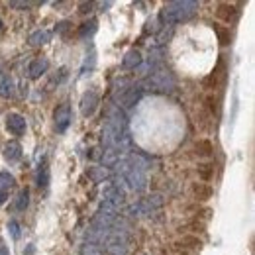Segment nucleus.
I'll return each instance as SVG.
<instances>
[{
  "instance_id": "1",
  "label": "nucleus",
  "mask_w": 255,
  "mask_h": 255,
  "mask_svg": "<svg viewBox=\"0 0 255 255\" xmlns=\"http://www.w3.org/2000/svg\"><path fill=\"white\" fill-rule=\"evenodd\" d=\"M196 10V4L194 2H173L165 8V18L167 22H185L187 18H191Z\"/></svg>"
},
{
  "instance_id": "2",
  "label": "nucleus",
  "mask_w": 255,
  "mask_h": 255,
  "mask_svg": "<svg viewBox=\"0 0 255 255\" xmlns=\"http://www.w3.org/2000/svg\"><path fill=\"white\" fill-rule=\"evenodd\" d=\"M6 128H8L10 133L22 135V133L26 131V120H24L20 114H10V116L6 118Z\"/></svg>"
},
{
  "instance_id": "3",
  "label": "nucleus",
  "mask_w": 255,
  "mask_h": 255,
  "mask_svg": "<svg viewBox=\"0 0 255 255\" xmlns=\"http://www.w3.org/2000/svg\"><path fill=\"white\" fill-rule=\"evenodd\" d=\"M55 126H57V131H65L69 126V106L67 104H61L55 110Z\"/></svg>"
},
{
  "instance_id": "4",
  "label": "nucleus",
  "mask_w": 255,
  "mask_h": 255,
  "mask_svg": "<svg viewBox=\"0 0 255 255\" xmlns=\"http://www.w3.org/2000/svg\"><path fill=\"white\" fill-rule=\"evenodd\" d=\"M236 16H238L236 6H230V4H220V6H218V18L224 20V22H228V24H230Z\"/></svg>"
},
{
  "instance_id": "5",
  "label": "nucleus",
  "mask_w": 255,
  "mask_h": 255,
  "mask_svg": "<svg viewBox=\"0 0 255 255\" xmlns=\"http://www.w3.org/2000/svg\"><path fill=\"white\" fill-rule=\"evenodd\" d=\"M20 155H22V147H20V143L10 141V143L6 145V149H4V157H6L8 161H18L20 159Z\"/></svg>"
},
{
  "instance_id": "6",
  "label": "nucleus",
  "mask_w": 255,
  "mask_h": 255,
  "mask_svg": "<svg viewBox=\"0 0 255 255\" xmlns=\"http://www.w3.org/2000/svg\"><path fill=\"white\" fill-rule=\"evenodd\" d=\"M49 39H51V32H47V30H37V32H33L32 35H30V43H32V45L49 43Z\"/></svg>"
},
{
  "instance_id": "7",
  "label": "nucleus",
  "mask_w": 255,
  "mask_h": 255,
  "mask_svg": "<svg viewBox=\"0 0 255 255\" xmlns=\"http://www.w3.org/2000/svg\"><path fill=\"white\" fill-rule=\"evenodd\" d=\"M47 67H49V63H47L45 59H35V61H32V65H30V77L37 79L39 75H43V73L47 71Z\"/></svg>"
},
{
  "instance_id": "8",
  "label": "nucleus",
  "mask_w": 255,
  "mask_h": 255,
  "mask_svg": "<svg viewBox=\"0 0 255 255\" xmlns=\"http://www.w3.org/2000/svg\"><path fill=\"white\" fill-rule=\"evenodd\" d=\"M96 100H98V98H96V95H91V100L85 96V100H83V104H81V106H83L81 110H83V114H85V116H91V114L95 112Z\"/></svg>"
},
{
  "instance_id": "9",
  "label": "nucleus",
  "mask_w": 255,
  "mask_h": 255,
  "mask_svg": "<svg viewBox=\"0 0 255 255\" xmlns=\"http://www.w3.org/2000/svg\"><path fill=\"white\" fill-rule=\"evenodd\" d=\"M14 185H16V181L10 173H0V192H4L6 189H12Z\"/></svg>"
},
{
  "instance_id": "10",
  "label": "nucleus",
  "mask_w": 255,
  "mask_h": 255,
  "mask_svg": "<svg viewBox=\"0 0 255 255\" xmlns=\"http://www.w3.org/2000/svg\"><path fill=\"white\" fill-rule=\"evenodd\" d=\"M139 59H141V55H139V51H129L126 55V59H124V67L126 69H131V67H135V65L139 63Z\"/></svg>"
},
{
  "instance_id": "11",
  "label": "nucleus",
  "mask_w": 255,
  "mask_h": 255,
  "mask_svg": "<svg viewBox=\"0 0 255 255\" xmlns=\"http://www.w3.org/2000/svg\"><path fill=\"white\" fill-rule=\"evenodd\" d=\"M196 151H198V155H210L214 151V147H212V143L208 139H202V141L196 143Z\"/></svg>"
},
{
  "instance_id": "12",
  "label": "nucleus",
  "mask_w": 255,
  "mask_h": 255,
  "mask_svg": "<svg viewBox=\"0 0 255 255\" xmlns=\"http://www.w3.org/2000/svg\"><path fill=\"white\" fill-rule=\"evenodd\" d=\"M198 175L202 181H210L214 177V165H200L198 167Z\"/></svg>"
},
{
  "instance_id": "13",
  "label": "nucleus",
  "mask_w": 255,
  "mask_h": 255,
  "mask_svg": "<svg viewBox=\"0 0 255 255\" xmlns=\"http://www.w3.org/2000/svg\"><path fill=\"white\" fill-rule=\"evenodd\" d=\"M28 198H30V194H28V191H22L20 194H18V198H16L18 202L14 204V208H16V210H24V208L28 206Z\"/></svg>"
},
{
  "instance_id": "14",
  "label": "nucleus",
  "mask_w": 255,
  "mask_h": 255,
  "mask_svg": "<svg viewBox=\"0 0 255 255\" xmlns=\"http://www.w3.org/2000/svg\"><path fill=\"white\" fill-rule=\"evenodd\" d=\"M0 95L4 96V98H8V96L12 95V83H10V79H2V85H0Z\"/></svg>"
},
{
  "instance_id": "15",
  "label": "nucleus",
  "mask_w": 255,
  "mask_h": 255,
  "mask_svg": "<svg viewBox=\"0 0 255 255\" xmlns=\"http://www.w3.org/2000/svg\"><path fill=\"white\" fill-rule=\"evenodd\" d=\"M214 30L218 33L222 45H228V43H230V30H222V26H214Z\"/></svg>"
},
{
  "instance_id": "16",
  "label": "nucleus",
  "mask_w": 255,
  "mask_h": 255,
  "mask_svg": "<svg viewBox=\"0 0 255 255\" xmlns=\"http://www.w3.org/2000/svg\"><path fill=\"white\" fill-rule=\"evenodd\" d=\"M47 167H41V171H39V179H37V183H39V187H45L47 185Z\"/></svg>"
},
{
  "instance_id": "17",
  "label": "nucleus",
  "mask_w": 255,
  "mask_h": 255,
  "mask_svg": "<svg viewBox=\"0 0 255 255\" xmlns=\"http://www.w3.org/2000/svg\"><path fill=\"white\" fill-rule=\"evenodd\" d=\"M194 192H196L198 196H202V198H204V196H210V194H212V191H210V189H206V187H202V185L194 187Z\"/></svg>"
},
{
  "instance_id": "18",
  "label": "nucleus",
  "mask_w": 255,
  "mask_h": 255,
  "mask_svg": "<svg viewBox=\"0 0 255 255\" xmlns=\"http://www.w3.org/2000/svg\"><path fill=\"white\" fill-rule=\"evenodd\" d=\"M10 230H12V236H14V238L20 236V226H18L16 222H10Z\"/></svg>"
},
{
  "instance_id": "19",
  "label": "nucleus",
  "mask_w": 255,
  "mask_h": 255,
  "mask_svg": "<svg viewBox=\"0 0 255 255\" xmlns=\"http://www.w3.org/2000/svg\"><path fill=\"white\" fill-rule=\"evenodd\" d=\"M208 104H218V102H214L212 98H208ZM210 110H212V112H216V110H218V106H210Z\"/></svg>"
},
{
  "instance_id": "20",
  "label": "nucleus",
  "mask_w": 255,
  "mask_h": 255,
  "mask_svg": "<svg viewBox=\"0 0 255 255\" xmlns=\"http://www.w3.org/2000/svg\"><path fill=\"white\" fill-rule=\"evenodd\" d=\"M4 200H6V192H0V206L4 204Z\"/></svg>"
},
{
  "instance_id": "21",
  "label": "nucleus",
  "mask_w": 255,
  "mask_h": 255,
  "mask_svg": "<svg viewBox=\"0 0 255 255\" xmlns=\"http://www.w3.org/2000/svg\"><path fill=\"white\" fill-rule=\"evenodd\" d=\"M0 30H2V20H0Z\"/></svg>"
}]
</instances>
